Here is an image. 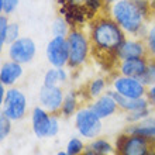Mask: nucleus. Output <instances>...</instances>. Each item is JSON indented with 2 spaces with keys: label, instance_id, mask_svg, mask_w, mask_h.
I'll use <instances>...</instances> for the list:
<instances>
[{
  "label": "nucleus",
  "instance_id": "23",
  "mask_svg": "<svg viewBox=\"0 0 155 155\" xmlns=\"http://www.w3.org/2000/svg\"><path fill=\"white\" fill-rule=\"evenodd\" d=\"M72 25L64 16L57 17L52 23V34L55 37H68Z\"/></svg>",
  "mask_w": 155,
  "mask_h": 155
},
{
  "label": "nucleus",
  "instance_id": "12",
  "mask_svg": "<svg viewBox=\"0 0 155 155\" xmlns=\"http://www.w3.org/2000/svg\"><path fill=\"white\" fill-rule=\"evenodd\" d=\"M65 97V92L62 86H45L38 92V104L44 107L51 114H59Z\"/></svg>",
  "mask_w": 155,
  "mask_h": 155
},
{
  "label": "nucleus",
  "instance_id": "16",
  "mask_svg": "<svg viewBox=\"0 0 155 155\" xmlns=\"http://www.w3.org/2000/svg\"><path fill=\"white\" fill-rule=\"evenodd\" d=\"M23 65L16 61H6L2 64L0 68V83L4 85L6 87H12L14 83L20 81L23 76Z\"/></svg>",
  "mask_w": 155,
  "mask_h": 155
},
{
  "label": "nucleus",
  "instance_id": "8",
  "mask_svg": "<svg viewBox=\"0 0 155 155\" xmlns=\"http://www.w3.org/2000/svg\"><path fill=\"white\" fill-rule=\"evenodd\" d=\"M27 96L17 87H7L6 96L2 102V113H4L13 121H18L27 114Z\"/></svg>",
  "mask_w": 155,
  "mask_h": 155
},
{
  "label": "nucleus",
  "instance_id": "22",
  "mask_svg": "<svg viewBox=\"0 0 155 155\" xmlns=\"http://www.w3.org/2000/svg\"><path fill=\"white\" fill-rule=\"evenodd\" d=\"M143 41L147 47L148 57H152V59H155V21H152L147 25Z\"/></svg>",
  "mask_w": 155,
  "mask_h": 155
},
{
  "label": "nucleus",
  "instance_id": "7",
  "mask_svg": "<svg viewBox=\"0 0 155 155\" xmlns=\"http://www.w3.org/2000/svg\"><path fill=\"white\" fill-rule=\"evenodd\" d=\"M114 147V155H150L155 144L138 134H131L124 131L117 137Z\"/></svg>",
  "mask_w": 155,
  "mask_h": 155
},
{
  "label": "nucleus",
  "instance_id": "35",
  "mask_svg": "<svg viewBox=\"0 0 155 155\" xmlns=\"http://www.w3.org/2000/svg\"><path fill=\"white\" fill-rule=\"evenodd\" d=\"M55 155H69V154L66 152V150H64V151H58Z\"/></svg>",
  "mask_w": 155,
  "mask_h": 155
},
{
  "label": "nucleus",
  "instance_id": "29",
  "mask_svg": "<svg viewBox=\"0 0 155 155\" xmlns=\"http://www.w3.org/2000/svg\"><path fill=\"white\" fill-rule=\"evenodd\" d=\"M8 24H10V21H8L7 16L2 14L0 16V47L6 45V34H7Z\"/></svg>",
  "mask_w": 155,
  "mask_h": 155
},
{
  "label": "nucleus",
  "instance_id": "3",
  "mask_svg": "<svg viewBox=\"0 0 155 155\" xmlns=\"http://www.w3.org/2000/svg\"><path fill=\"white\" fill-rule=\"evenodd\" d=\"M62 16L72 27H81L90 20H94L100 12L104 0H58Z\"/></svg>",
  "mask_w": 155,
  "mask_h": 155
},
{
  "label": "nucleus",
  "instance_id": "24",
  "mask_svg": "<svg viewBox=\"0 0 155 155\" xmlns=\"http://www.w3.org/2000/svg\"><path fill=\"white\" fill-rule=\"evenodd\" d=\"M65 150L69 155H82L87 150V145L85 144V141H83L82 137H72V138L66 143Z\"/></svg>",
  "mask_w": 155,
  "mask_h": 155
},
{
  "label": "nucleus",
  "instance_id": "25",
  "mask_svg": "<svg viewBox=\"0 0 155 155\" xmlns=\"http://www.w3.org/2000/svg\"><path fill=\"white\" fill-rule=\"evenodd\" d=\"M155 109L152 107H148V109H141V110H135V111H130V113H126V120L128 124H135V123H140L145 120L147 117L154 113Z\"/></svg>",
  "mask_w": 155,
  "mask_h": 155
},
{
  "label": "nucleus",
  "instance_id": "33",
  "mask_svg": "<svg viewBox=\"0 0 155 155\" xmlns=\"http://www.w3.org/2000/svg\"><path fill=\"white\" fill-rule=\"evenodd\" d=\"M82 155H100V154H96V152L94 151H92V150H86L85 152H83V154Z\"/></svg>",
  "mask_w": 155,
  "mask_h": 155
},
{
  "label": "nucleus",
  "instance_id": "18",
  "mask_svg": "<svg viewBox=\"0 0 155 155\" xmlns=\"http://www.w3.org/2000/svg\"><path fill=\"white\" fill-rule=\"evenodd\" d=\"M107 90H109V82H107L106 78L96 76L93 79H90L89 83L85 87V92H83L86 97V102L89 103L92 100H94V99H97L99 96L106 93Z\"/></svg>",
  "mask_w": 155,
  "mask_h": 155
},
{
  "label": "nucleus",
  "instance_id": "1",
  "mask_svg": "<svg viewBox=\"0 0 155 155\" xmlns=\"http://www.w3.org/2000/svg\"><path fill=\"white\" fill-rule=\"evenodd\" d=\"M89 38L93 52L116 58L117 49L126 40V33L110 16H97L90 23Z\"/></svg>",
  "mask_w": 155,
  "mask_h": 155
},
{
  "label": "nucleus",
  "instance_id": "13",
  "mask_svg": "<svg viewBox=\"0 0 155 155\" xmlns=\"http://www.w3.org/2000/svg\"><path fill=\"white\" fill-rule=\"evenodd\" d=\"M87 104L102 120H107V118L113 117L117 111H120V107H118L110 89L107 90L106 93H103L102 96H99L97 99L89 102Z\"/></svg>",
  "mask_w": 155,
  "mask_h": 155
},
{
  "label": "nucleus",
  "instance_id": "15",
  "mask_svg": "<svg viewBox=\"0 0 155 155\" xmlns=\"http://www.w3.org/2000/svg\"><path fill=\"white\" fill-rule=\"evenodd\" d=\"M148 57L147 47L144 44L143 38L140 40L137 37L126 38L124 42L120 45L116 54V59L117 61H124V59H131V58H141Z\"/></svg>",
  "mask_w": 155,
  "mask_h": 155
},
{
  "label": "nucleus",
  "instance_id": "20",
  "mask_svg": "<svg viewBox=\"0 0 155 155\" xmlns=\"http://www.w3.org/2000/svg\"><path fill=\"white\" fill-rule=\"evenodd\" d=\"M69 78V74L65 68H55L51 66L47 72L44 74V79H42V85L45 86H62L66 83Z\"/></svg>",
  "mask_w": 155,
  "mask_h": 155
},
{
  "label": "nucleus",
  "instance_id": "27",
  "mask_svg": "<svg viewBox=\"0 0 155 155\" xmlns=\"http://www.w3.org/2000/svg\"><path fill=\"white\" fill-rule=\"evenodd\" d=\"M20 0H0V12L2 14L10 16L16 12V8L18 7Z\"/></svg>",
  "mask_w": 155,
  "mask_h": 155
},
{
  "label": "nucleus",
  "instance_id": "34",
  "mask_svg": "<svg viewBox=\"0 0 155 155\" xmlns=\"http://www.w3.org/2000/svg\"><path fill=\"white\" fill-rule=\"evenodd\" d=\"M117 0H104V4H107V6H111L113 3H116Z\"/></svg>",
  "mask_w": 155,
  "mask_h": 155
},
{
  "label": "nucleus",
  "instance_id": "26",
  "mask_svg": "<svg viewBox=\"0 0 155 155\" xmlns=\"http://www.w3.org/2000/svg\"><path fill=\"white\" fill-rule=\"evenodd\" d=\"M12 123H13V120H10L4 113H0V140L2 141H4L8 137V134H10V131H12Z\"/></svg>",
  "mask_w": 155,
  "mask_h": 155
},
{
  "label": "nucleus",
  "instance_id": "19",
  "mask_svg": "<svg viewBox=\"0 0 155 155\" xmlns=\"http://www.w3.org/2000/svg\"><path fill=\"white\" fill-rule=\"evenodd\" d=\"M79 107H81L79 94L75 90H68V92H65V97H64V103H62L59 114H61V117L65 118L74 117L76 114V111L79 110Z\"/></svg>",
  "mask_w": 155,
  "mask_h": 155
},
{
  "label": "nucleus",
  "instance_id": "4",
  "mask_svg": "<svg viewBox=\"0 0 155 155\" xmlns=\"http://www.w3.org/2000/svg\"><path fill=\"white\" fill-rule=\"evenodd\" d=\"M66 40H68V45H69L68 68H71L72 71L79 69L89 59L90 49H92L90 38L81 27H72Z\"/></svg>",
  "mask_w": 155,
  "mask_h": 155
},
{
  "label": "nucleus",
  "instance_id": "2",
  "mask_svg": "<svg viewBox=\"0 0 155 155\" xmlns=\"http://www.w3.org/2000/svg\"><path fill=\"white\" fill-rule=\"evenodd\" d=\"M110 17L123 28V31L131 37H144L147 30L148 7H144L134 0H117L109 6Z\"/></svg>",
  "mask_w": 155,
  "mask_h": 155
},
{
  "label": "nucleus",
  "instance_id": "28",
  "mask_svg": "<svg viewBox=\"0 0 155 155\" xmlns=\"http://www.w3.org/2000/svg\"><path fill=\"white\" fill-rule=\"evenodd\" d=\"M20 38V25L17 23H10L7 28V34H6V45L12 44L13 41H16Z\"/></svg>",
  "mask_w": 155,
  "mask_h": 155
},
{
  "label": "nucleus",
  "instance_id": "6",
  "mask_svg": "<svg viewBox=\"0 0 155 155\" xmlns=\"http://www.w3.org/2000/svg\"><path fill=\"white\" fill-rule=\"evenodd\" d=\"M74 124L79 137L87 141L97 138L103 128V120L90 109L89 104L79 107L74 116Z\"/></svg>",
  "mask_w": 155,
  "mask_h": 155
},
{
  "label": "nucleus",
  "instance_id": "14",
  "mask_svg": "<svg viewBox=\"0 0 155 155\" xmlns=\"http://www.w3.org/2000/svg\"><path fill=\"white\" fill-rule=\"evenodd\" d=\"M148 66H150V59L147 57L124 59V61H118L117 74L130 78H137L143 81L148 71Z\"/></svg>",
  "mask_w": 155,
  "mask_h": 155
},
{
  "label": "nucleus",
  "instance_id": "5",
  "mask_svg": "<svg viewBox=\"0 0 155 155\" xmlns=\"http://www.w3.org/2000/svg\"><path fill=\"white\" fill-rule=\"evenodd\" d=\"M30 118H31L33 133L37 138H54V137H57L59 130H61L58 114H51L40 104L31 110Z\"/></svg>",
  "mask_w": 155,
  "mask_h": 155
},
{
  "label": "nucleus",
  "instance_id": "21",
  "mask_svg": "<svg viewBox=\"0 0 155 155\" xmlns=\"http://www.w3.org/2000/svg\"><path fill=\"white\" fill-rule=\"evenodd\" d=\"M87 150H92V151H94L96 154H100V155H114L116 152L114 145L107 138H103V137H97V138L92 140L87 144Z\"/></svg>",
  "mask_w": 155,
  "mask_h": 155
},
{
  "label": "nucleus",
  "instance_id": "17",
  "mask_svg": "<svg viewBox=\"0 0 155 155\" xmlns=\"http://www.w3.org/2000/svg\"><path fill=\"white\" fill-rule=\"evenodd\" d=\"M126 133H131V134H138L144 138L150 140L152 144H155V114L152 113L150 117L145 120L135 124H128L126 127Z\"/></svg>",
  "mask_w": 155,
  "mask_h": 155
},
{
  "label": "nucleus",
  "instance_id": "10",
  "mask_svg": "<svg viewBox=\"0 0 155 155\" xmlns=\"http://www.w3.org/2000/svg\"><path fill=\"white\" fill-rule=\"evenodd\" d=\"M45 57L51 66L65 68L69 61V45L66 37H55L54 35L47 44Z\"/></svg>",
  "mask_w": 155,
  "mask_h": 155
},
{
  "label": "nucleus",
  "instance_id": "30",
  "mask_svg": "<svg viewBox=\"0 0 155 155\" xmlns=\"http://www.w3.org/2000/svg\"><path fill=\"white\" fill-rule=\"evenodd\" d=\"M143 82L147 86L155 83V59L150 61V66H148V71H147V74H145V76H144Z\"/></svg>",
  "mask_w": 155,
  "mask_h": 155
},
{
  "label": "nucleus",
  "instance_id": "9",
  "mask_svg": "<svg viewBox=\"0 0 155 155\" xmlns=\"http://www.w3.org/2000/svg\"><path fill=\"white\" fill-rule=\"evenodd\" d=\"M110 89H113L116 93L121 94L127 99H141L147 96L148 86L141 79L117 74L116 76L111 78Z\"/></svg>",
  "mask_w": 155,
  "mask_h": 155
},
{
  "label": "nucleus",
  "instance_id": "11",
  "mask_svg": "<svg viewBox=\"0 0 155 155\" xmlns=\"http://www.w3.org/2000/svg\"><path fill=\"white\" fill-rule=\"evenodd\" d=\"M37 52V47L33 38L20 37L18 40L13 41L7 47V55L12 61H16L21 65L30 64L34 59Z\"/></svg>",
  "mask_w": 155,
  "mask_h": 155
},
{
  "label": "nucleus",
  "instance_id": "32",
  "mask_svg": "<svg viewBox=\"0 0 155 155\" xmlns=\"http://www.w3.org/2000/svg\"><path fill=\"white\" fill-rule=\"evenodd\" d=\"M148 3H150V10L155 13V0H148Z\"/></svg>",
  "mask_w": 155,
  "mask_h": 155
},
{
  "label": "nucleus",
  "instance_id": "31",
  "mask_svg": "<svg viewBox=\"0 0 155 155\" xmlns=\"http://www.w3.org/2000/svg\"><path fill=\"white\" fill-rule=\"evenodd\" d=\"M145 97L148 99V102H150V104H151L152 109H155V83H152V85L148 86L147 96H145Z\"/></svg>",
  "mask_w": 155,
  "mask_h": 155
}]
</instances>
